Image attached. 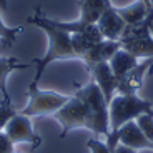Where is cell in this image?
<instances>
[{"mask_svg": "<svg viewBox=\"0 0 153 153\" xmlns=\"http://www.w3.org/2000/svg\"><path fill=\"white\" fill-rule=\"evenodd\" d=\"M28 23L32 25H37L38 28H42L43 32L48 37V48H47V53L43 55L42 58H37L33 60V63L37 65V72H35V76L32 80L30 85L33 87H38V82L42 78L45 68L55 60H75L76 53L72 47V35L65 30H60L55 25H52L48 20V17L43 15L40 8H35V13L32 17L27 19Z\"/></svg>", "mask_w": 153, "mask_h": 153, "instance_id": "1", "label": "cell"}, {"mask_svg": "<svg viewBox=\"0 0 153 153\" xmlns=\"http://www.w3.org/2000/svg\"><path fill=\"white\" fill-rule=\"evenodd\" d=\"M52 117L55 120H58L62 125L60 138L67 137L75 128H88L95 135H103V130H102L98 120L95 118L93 111L90 110V107L85 103L83 100H80L75 95L70 97L68 102L58 111H55Z\"/></svg>", "mask_w": 153, "mask_h": 153, "instance_id": "2", "label": "cell"}, {"mask_svg": "<svg viewBox=\"0 0 153 153\" xmlns=\"http://www.w3.org/2000/svg\"><path fill=\"white\" fill-rule=\"evenodd\" d=\"M153 111V103L135 95H115L108 105L110 113V133L118 131L125 123L133 122L138 117Z\"/></svg>", "mask_w": 153, "mask_h": 153, "instance_id": "3", "label": "cell"}, {"mask_svg": "<svg viewBox=\"0 0 153 153\" xmlns=\"http://www.w3.org/2000/svg\"><path fill=\"white\" fill-rule=\"evenodd\" d=\"M70 100L68 95H62L50 90H40L38 87L30 85L28 87V103L27 107L20 110L22 115L27 117H45V115H53Z\"/></svg>", "mask_w": 153, "mask_h": 153, "instance_id": "4", "label": "cell"}, {"mask_svg": "<svg viewBox=\"0 0 153 153\" xmlns=\"http://www.w3.org/2000/svg\"><path fill=\"white\" fill-rule=\"evenodd\" d=\"M4 133L13 142V145L15 143H30L32 148H37L42 145V138L33 131L30 117L22 115L20 111L7 123Z\"/></svg>", "mask_w": 153, "mask_h": 153, "instance_id": "5", "label": "cell"}, {"mask_svg": "<svg viewBox=\"0 0 153 153\" xmlns=\"http://www.w3.org/2000/svg\"><path fill=\"white\" fill-rule=\"evenodd\" d=\"M125 25L126 23L123 22V19L117 12V7H113V4L108 8H105L100 19L97 20V27H98L100 33L107 40H120Z\"/></svg>", "mask_w": 153, "mask_h": 153, "instance_id": "6", "label": "cell"}, {"mask_svg": "<svg viewBox=\"0 0 153 153\" xmlns=\"http://www.w3.org/2000/svg\"><path fill=\"white\" fill-rule=\"evenodd\" d=\"M88 70L92 73V80L100 87L102 93L105 95V100L110 105L111 98L117 93V87H118V82L115 78L110 63L108 62H102V63H97V65H93L92 68H88Z\"/></svg>", "mask_w": 153, "mask_h": 153, "instance_id": "7", "label": "cell"}, {"mask_svg": "<svg viewBox=\"0 0 153 153\" xmlns=\"http://www.w3.org/2000/svg\"><path fill=\"white\" fill-rule=\"evenodd\" d=\"M120 48H122V45H120L118 40H107V38H103L102 42L95 43L92 48L88 50L87 55H85L82 60L85 62V65H87L88 68H92L97 63L110 62L111 57H113Z\"/></svg>", "mask_w": 153, "mask_h": 153, "instance_id": "8", "label": "cell"}, {"mask_svg": "<svg viewBox=\"0 0 153 153\" xmlns=\"http://www.w3.org/2000/svg\"><path fill=\"white\" fill-rule=\"evenodd\" d=\"M108 63H110L111 70H113V75H115V78H117V82H120L122 78H125V76L138 65V58L133 57L131 53H128L126 50L120 48L118 52L111 57V60L108 62Z\"/></svg>", "mask_w": 153, "mask_h": 153, "instance_id": "9", "label": "cell"}, {"mask_svg": "<svg viewBox=\"0 0 153 153\" xmlns=\"http://www.w3.org/2000/svg\"><path fill=\"white\" fill-rule=\"evenodd\" d=\"M80 20L87 23H97L105 8L111 5V0H80Z\"/></svg>", "mask_w": 153, "mask_h": 153, "instance_id": "10", "label": "cell"}, {"mask_svg": "<svg viewBox=\"0 0 153 153\" xmlns=\"http://www.w3.org/2000/svg\"><path fill=\"white\" fill-rule=\"evenodd\" d=\"M123 50L131 53L137 58H153V35L143 38H135V40H125L120 42Z\"/></svg>", "mask_w": 153, "mask_h": 153, "instance_id": "11", "label": "cell"}, {"mask_svg": "<svg viewBox=\"0 0 153 153\" xmlns=\"http://www.w3.org/2000/svg\"><path fill=\"white\" fill-rule=\"evenodd\" d=\"M30 63H20L17 58L13 57H0V93L4 97V102H12L10 95H8V88H7V76L10 75L13 70L20 68H28Z\"/></svg>", "mask_w": 153, "mask_h": 153, "instance_id": "12", "label": "cell"}, {"mask_svg": "<svg viewBox=\"0 0 153 153\" xmlns=\"http://www.w3.org/2000/svg\"><path fill=\"white\" fill-rule=\"evenodd\" d=\"M120 17L126 25H135V23L145 22L146 19V5L143 0H135L133 4L126 5L123 8H117Z\"/></svg>", "mask_w": 153, "mask_h": 153, "instance_id": "13", "label": "cell"}, {"mask_svg": "<svg viewBox=\"0 0 153 153\" xmlns=\"http://www.w3.org/2000/svg\"><path fill=\"white\" fill-rule=\"evenodd\" d=\"M7 0H0V40L5 45V48L13 45V42L17 40V35L22 32V27H7L2 20V12H4Z\"/></svg>", "mask_w": 153, "mask_h": 153, "instance_id": "14", "label": "cell"}, {"mask_svg": "<svg viewBox=\"0 0 153 153\" xmlns=\"http://www.w3.org/2000/svg\"><path fill=\"white\" fill-rule=\"evenodd\" d=\"M19 111L15 110V107L12 105V102H4L2 100V103H0V133L5 130V126L7 123L10 122Z\"/></svg>", "mask_w": 153, "mask_h": 153, "instance_id": "15", "label": "cell"}, {"mask_svg": "<svg viewBox=\"0 0 153 153\" xmlns=\"http://www.w3.org/2000/svg\"><path fill=\"white\" fill-rule=\"evenodd\" d=\"M137 123L140 125V128L145 131L146 138L153 143V111L145 113V115H142V117H138Z\"/></svg>", "mask_w": 153, "mask_h": 153, "instance_id": "16", "label": "cell"}, {"mask_svg": "<svg viewBox=\"0 0 153 153\" xmlns=\"http://www.w3.org/2000/svg\"><path fill=\"white\" fill-rule=\"evenodd\" d=\"M87 146H88V150H90L92 153H111L110 150H108L107 143L100 142L98 138H92V140H88Z\"/></svg>", "mask_w": 153, "mask_h": 153, "instance_id": "17", "label": "cell"}, {"mask_svg": "<svg viewBox=\"0 0 153 153\" xmlns=\"http://www.w3.org/2000/svg\"><path fill=\"white\" fill-rule=\"evenodd\" d=\"M0 153H13V142L4 131L0 133Z\"/></svg>", "mask_w": 153, "mask_h": 153, "instance_id": "18", "label": "cell"}, {"mask_svg": "<svg viewBox=\"0 0 153 153\" xmlns=\"http://www.w3.org/2000/svg\"><path fill=\"white\" fill-rule=\"evenodd\" d=\"M113 153H137V150L130 148V146H125V145H118Z\"/></svg>", "mask_w": 153, "mask_h": 153, "instance_id": "19", "label": "cell"}, {"mask_svg": "<svg viewBox=\"0 0 153 153\" xmlns=\"http://www.w3.org/2000/svg\"><path fill=\"white\" fill-rule=\"evenodd\" d=\"M152 63H153V58H152Z\"/></svg>", "mask_w": 153, "mask_h": 153, "instance_id": "20", "label": "cell"}]
</instances>
